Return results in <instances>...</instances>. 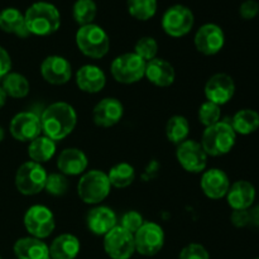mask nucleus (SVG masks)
Wrapping results in <instances>:
<instances>
[{"label": "nucleus", "instance_id": "f257e3e1", "mask_svg": "<svg viewBox=\"0 0 259 259\" xmlns=\"http://www.w3.org/2000/svg\"><path fill=\"white\" fill-rule=\"evenodd\" d=\"M40 116L42 134L58 142L70 136L77 124V114L72 105L57 101L43 110Z\"/></svg>", "mask_w": 259, "mask_h": 259}, {"label": "nucleus", "instance_id": "f03ea898", "mask_svg": "<svg viewBox=\"0 0 259 259\" xmlns=\"http://www.w3.org/2000/svg\"><path fill=\"white\" fill-rule=\"evenodd\" d=\"M24 20L29 34L47 37L60 29L61 13L52 3L37 2L25 10Z\"/></svg>", "mask_w": 259, "mask_h": 259}, {"label": "nucleus", "instance_id": "7ed1b4c3", "mask_svg": "<svg viewBox=\"0 0 259 259\" xmlns=\"http://www.w3.org/2000/svg\"><path fill=\"white\" fill-rule=\"evenodd\" d=\"M237 133L228 120H220L219 123L205 128L201 137V146L207 156L220 157L228 154L235 146Z\"/></svg>", "mask_w": 259, "mask_h": 259}, {"label": "nucleus", "instance_id": "20e7f679", "mask_svg": "<svg viewBox=\"0 0 259 259\" xmlns=\"http://www.w3.org/2000/svg\"><path fill=\"white\" fill-rule=\"evenodd\" d=\"M76 46L86 57L103 58L110 50V38L104 28L98 24L82 25L76 32Z\"/></svg>", "mask_w": 259, "mask_h": 259}, {"label": "nucleus", "instance_id": "39448f33", "mask_svg": "<svg viewBox=\"0 0 259 259\" xmlns=\"http://www.w3.org/2000/svg\"><path fill=\"white\" fill-rule=\"evenodd\" d=\"M111 185L108 174L100 169H91L81 175L77 184V195L88 205H99L110 195Z\"/></svg>", "mask_w": 259, "mask_h": 259}, {"label": "nucleus", "instance_id": "423d86ee", "mask_svg": "<svg viewBox=\"0 0 259 259\" xmlns=\"http://www.w3.org/2000/svg\"><path fill=\"white\" fill-rule=\"evenodd\" d=\"M146 65V61L134 52L123 53L113 60L110 72L116 82L131 85L138 82L144 77Z\"/></svg>", "mask_w": 259, "mask_h": 259}, {"label": "nucleus", "instance_id": "0eeeda50", "mask_svg": "<svg viewBox=\"0 0 259 259\" xmlns=\"http://www.w3.org/2000/svg\"><path fill=\"white\" fill-rule=\"evenodd\" d=\"M47 176L42 164L32 161L24 162L15 174V187L22 195L34 196L45 190Z\"/></svg>", "mask_w": 259, "mask_h": 259}, {"label": "nucleus", "instance_id": "6e6552de", "mask_svg": "<svg viewBox=\"0 0 259 259\" xmlns=\"http://www.w3.org/2000/svg\"><path fill=\"white\" fill-rule=\"evenodd\" d=\"M162 29L167 35L174 38L185 37L191 32L195 24V17L189 7L175 4L169 7L162 15Z\"/></svg>", "mask_w": 259, "mask_h": 259}, {"label": "nucleus", "instance_id": "1a4fd4ad", "mask_svg": "<svg viewBox=\"0 0 259 259\" xmlns=\"http://www.w3.org/2000/svg\"><path fill=\"white\" fill-rule=\"evenodd\" d=\"M24 228L30 237L46 239L53 233L56 228L55 215L45 205H33L25 211Z\"/></svg>", "mask_w": 259, "mask_h": 259}, {"label": "nucleus", "instance_id": "9d476101", "mask_svg": "<svg viewBox=\"0 0 259 259\" xmlns=\"http://www.w3.org/2000/svg\"><path fill=\"white\" fill-rule=\"evenodd\" d=\"M164 232L159 224L153 222H144L134 234L136 252L144 257H153L158 254L164 245Z\"/></svg>", "mask_w": 259, "mask_h": 259}, {"label": "nucleus", "instance_id": "9b49d317", "mask_svg": "<svg viewBox=\"0 0 259 259\" xmlns=\"http://www.w3.org/2000/svg\"><path fill=\"white\" fill-rule=\"evenodd\" d=\"M207 154L200 142L186 139L177 146L176 158L180 166L190 174H202L207 167Z\"/></svg>", "mask_w": 259, "mask_h": 259}, {"label": "nucleus", "instance_id": "f8f14e48", "mask_svg": "<svg viewBox=\"0 0 259 259\" xmlns=\"http://www.w3.org/2000/svg\"><path fill=\"white\" fill-rule=\"evenodd\" d=\"M104 250L111 259H131L136 253L134 235L116 225L104 235Z\"/></svg>", "mask_w": 259, "mask_h": 259}, {"label": "nucleus", "instance_id": "ddd939ff", "mask_svg": "<svg viewBox=\"0 0 259 259\" xmlns=\"http://www.w3.org/2000/svg\"><path fill=\"white\" fill-rule=\"evenodd\" d=\"M9 132L15 141L32 142L42 136L40 116L33 111H22L13 116L9 124Z\"/></svg>", "mask_w": 259, "mask_h": 259}, {"label": "nucleus", "instance_id": "4468645a", "mask_svg": "<svg viewBox=\"0 0 259 259\" xmlns=\"http://www.w3.org/2000/svg\"><path fill=\"white\" fill-rule=\"evenodd\" d=\"M195 48L205 56L218 55L225 45V34L222 27L215 23H206L197 29L194 38Z\"/></svg>", "mask_w": 259, "mask_h": 259}, {"label": "nucleus", "instance_id": "2eb2a0df", "mask_svg": "<svg viewBox=\"0 0 259 259\" xmlns=\"http://www.w3.org/2000/svg\"><path fill=\"white\" fill-rule=\"evenodd\" d=\"M205 98L222 106L229 103L235 94V82L228 73H215L205 83Z\"/></svg>", "mask_w": 259, "mask_h": 259}, {"label": "nucleus", "instance_id": "dca6fc26", "mask_svg": "<svg viewBox=\"0 0 259 259\" xmlns=\"http://www.w3.org/2000/svg\"><path fill=\"white\" fill-rule=\"evenodd\" d=\"M40 75L51 85H65L71 80L72 67L65 57L52 55L46 57L40 63Z\"/></svg>", "mask_w": 259, "mask_h": 259}, {"label": "nucleus", "instance_id": "f3484780", "mask_svg": "<svg viewBox=\"0 0 259 259\" xmlns=\"http://www.w3.org/2000/svg\"><path fill=\"white\" fill-rule=\"evenodd\" d=\"M124 106L118 99L105 98L99 101L93 110V120L100 128H111L121 120Z\"/></svg>", "mask_w": 259, "mask_h": 259}, {"label": "nucleus", "instance_id": "a211bd4d", "mask_svg": "<svg viewBox=\"0 0 259 259\" xmlns=\"http://www.w3.org/2000/svg\"><path fill=\"white\" fill-rule=\"evenodd\" d=\"M200 186L205 196L211 200H220L227 196L230 187V180L223 169H205L202 172Z\"/></svg>", "mask_w": 259, "mask_h": 259}, {"label": "nucleus", "instance_id": "6ab92c4d", "mask_svg": "<svg viewBox=\"0 0 259 259\" xmlns=\"http://www.w3.org/2000/svg\"><path fill=\"white\" fill-rule=\"evenodd\" d=\"M86 224L93 234L104 237L118 225V218L113 209L98 205L89 211Z\"/></svg>", "mask_w": 259, "mask_h": 259}, {"label": "nucleus", "instance_id": "aec40b11", "mask_svg": "<svg viewBox=\"0 0 259 259\" xmlns=\"http://www.w3.org/2000/svg\"><path fill=\"white\" fill-rule=\"evenodd\" d=\"M255 196L257 191L254 185L245 180H239L234 184H230L229 191L225 197L228 205L233 210H248L254 205Z\"/></svg>", "mask_w": 259, "mask_h": 259}, {"label": "nucleus", "instance_id": "412c9836", "mask_svg": "<svg viewBox=\"0 0 259 259\" xmlns=\"http://www.w3.org/2000/svg\"><path fill=\"white\" fill-rule=\"evenodd\" d=\"M88 156L78 148H66L58 154L57 168L65 176H78L88 168Z\"/></svg>", "mask_w": 259, "mask_h": 259}, {"label": "nucleus", "instance_id": "4be33fe9", "mask_svg": "<svg viewBox=\"0 0 259 259\" xmlns=\"http://www.w3.org/2000/svg\"><path fill=\"white\" fill-rule=\"evenodd\" d=\"M76 85L83 93L98 94L105 88L106 76L99 66L83 65L76 72Z\"/></svg>", "mask_w": 259, "mask_h": 259}, {"label": "nucleus", "instance_id": "5701e85b", "mask_svg": "<svg viewBox=\"0 0 259 259\" xmlns=\"http://www.w3.org/2000/svg\"><path fill=\"white\" fill-rule=\"evenodd\" d=\"M144 77H147V80L157 88H168L175 82L176 72L168 61L156 57L147 62Z\"/></svg>", "mask_w": 259, "mask_h": 259}, {"label": "nucleus", "instance_id": "b1692460", "mask_svg": "<svg viewBox=\"0 0 259 259\" xmlns=\"http://www.w3.org/2000/svg\"><path fill=\"white\" fill-rule=\"evenodd\" d=\"M13 250L17 259H51L48 245L42 239L34 237L18 239Z\"/></svg>", "mask_w": 259, "mask_h": 259}, {"label": "nucleus", "instance_id": "393cba45", "mask_svg": "<svg viewBox=\"0 0 259 259\" xmlns=\"http://www.w3.org/2000/svg\"><path fill=\"white\" fill-rule=\"evenodd\" d=\"M51 259H75L81 249L80 240L73 234H61L53 239L50 247Z\"/></svg>", "mask_w": 259, "mask_h": 259}, {"label": "nucleus", "instance_id": "a878e982", "mask_svg": "<svg viewBox=\"0 0 259 259\" xmlns=\"http://www.w3.org/2000/svg\"><path fill=\"white\" fill-rule=\"evenodd\" d=\"M0 29L20 38L29 35V32L25 27L24 14L17 8H5L0 12Z\"/></svg>", "mask_w": 259, "mask_h": 259}, {"label": "nucleus", "instance_id": "bb28decb", "mask_svg": "<svg viewBox=\"0 0 259 259\" xmlns=\"http://www.w3.org/2000/svg\"><path fill=\"white\" fill-rule=\"evenodd\" d=\"M57 149V144L55 141L46 136H39L28 144V156L30 161L35 163H46L53 158Z\"/></svg>", "mask_w": 259, "mask_h": 259}, {"label": "nucleus", "instance_id": "cd10ccee", "mask_svg": "<svg viewBox=\"0 0 259 259\" xmlns=\"http://www.w3.org/2000/svg\"><path fill=\"white\" fill-rule=\"evenodd\" d=\"M230 124L237 136H250L259 129V113L253 109H242L230 119Z\"/></svg>", "mask_w": 259, "mask_h": 259}, {"label": "nucleus", "instance_id": "c85d7f7f", "mask_svg": "<svg viewBox=\"0 0 259 259\" xmlns=\"http://www.w3.org/2000/svg\"><path fill=\"white\" fill-rule=\"evenodd\" d=\"M2 89L7 96L13 99H23L29 94L30 85L25 76L18 72H9L3 77Z\"/></svg>", "mask_w": 259, "mask_h": 259}, {"label": "nucleus", "instance_id": "c756f323", "mask_svg": "<svg viewBox=\"0 0 259 259\" xmlns=\"http://www.w3.org/2000/svg\"><path fill=\"white\" fill-rule=\"evenodd\" d=\"M166 138L172 144H181L186 139H189L190 134V123L185 116L174 115L167 120L166 128H164Z\"/></svg>", "mask_w": 259, "mask_h": 259}, {"label": "nucleus", "instance_id": "7c9ffc66", "mask_svg": "<svg viewBox=\"0 0 259 259\" xmlns=\"http://www.w3.org/2000/svg\"><path fill=\"white\" fill-rule=\"evenodd\" d=\"M108 177L111 187L126 189L136 180V169L132 164L126 163V162H120V163H116L115 166L111 167Z\"/></svg>", "mask_w": 259, "mask_h": 259}, {"label": "nucleus", "instance_id": "2f4dec72", "mask_svg": "<svg viewBox=\"0 0 259 259\" xmlns=\"http://www.w3.org/2000/svg\"><path fill=\"white\" fill-rule=\"evenodd\" d=\"M98 14V5L94 0H76L72 7L73 20L80 27L94 23Z\"/></svg>", "mask_w": 259, "mask_h": 259}, {"label": "nucleus", "instance_id": "473e14b6", "mask_svg": "<svg viewBox=\"0 0 259 259\" xmlns=\"http://www.w3.org/2000/svg\"><path fill=\"white\" fill-rule=\"evenodd\" d=\"M128 12L134 19L146 20L152 19L156 15L158 2L157 0H126Z\"/></svg>", "mask_w": 259, "mask_h": 259}, {"label": "nucleus", "instance_id": "72a5a7b5", "mask_svg": "<svg viewBox=\"0 0 259 259\" xmlns=\"http://www.w3.org/2000/svg\"><path fill=\"white\" fill-rule=\"evenodd\" d=\"M197 118H199L200 123L205 128H207V126L219 123L220 118H222V109L217 104L210 103V101L206 100L200 105L199 111H197Z\"/></svg>", "mask_w": 259, "mask_h": 259}, {"label": "nucleus", "instance_id": "f704fd0d", "mask_svg": "<svg viewBox=\"0 0 259 259\" xmlns=\"http://www.w3.org/2000/svg\"><path fill=\"white\" fill-rule=\"evenodd\" d=\"M134 53L138 55L139 57L143 58L146 62L154 60L158 53V43L153 37H142L137 40L136 46H134Z\"/></svg>", "mask_w": 259, "mask_h": 259}, {"label": "nucleus", "instance_id": "c9c22d12", "mask_svg": "<svg viewBox=\"0 0 259 259\" xmlns=\"http://www.w3.org/2000/svg\"><path fill=\"white\" fill-rule=\"evenodd\" d=\"M45 190L52 196H63L68 190L67 177L61 172H53L47 176Z\"/></svg>", "mask_w": 259, "mask_h": 259}, {"label": "nucleus", "instance_id": "e433bc0d", "mask_svg": "<svg viewBox=\"0 0 259 259\" xmlns=\"http://www.w3.org/2000/svg\"><path fill=\"white\" fill-rule=\"evenodd\" d=\"M143 224L144 219L143 217H142V214H139L138 211L132 210V211H126L125 214L121 217L120 225H119V227H121L123 229H125L126 232L132 233V234L134 235Z\"/></svg>", "mask_w": 259, "mask_h": 259}, {"label": "nucleus", "instance_id": "4c0bfd02", "mask_svg": "<svg viewBox=\"0 0 259 259\" xmlns=\"http://www.w3.org/2000/svg\"><path fill=\"white\" fill-rule=\"evenodd\" d=\"M179 259H210V254L204 245L191 243L181 250Z\"/></svg>", "mask_w": 259, "mask_h": 259}, {"label": "nucleus", "instance_id": "58836bf2", "mask_svg": "<svg viewBox=\"0 0 259 259\" xmlns=\"http://www.w3.org/2000/svg\"><path fill=\"white\" fill-rule=\"evenodd\" d=\"M239 15L244 20L254 19L259 15V3L257 0H245L239 7Z\"/></svg>", "mask_w": 259, "mask_h": 259}, {"label": "nucleus", "instance_id": "ea45409f", "mask_svg": "<svg viewBox=\"0 0 259 259\" xmlns=\"http://www.w3.org/2000/svg\"><path fill=\"white\" fill-rule=\"evenodd\" d=\"M230 223L235 228L249 227V211L248 210H233Z\"/></svg>", "mask_w": 259, "mask_h": 259}, {"label": "nucleus", "instance_id": "a19ab883", "mask_svg": "<svg viewBox=\"0 0 259 259\" xmlns=\"http://www.w3.org/2000/svg\"><path fill=\"white\" fill-rule=\"evenodd\" d=\"M12 70V58L8 51L0 46V78L7 76Z\"/></svg>", "mask_w": 259, "mask_h": 259}, {"label": "nucleus", "instance_id": "79ce46f5", "mask_svg": "<svg viewBox=\"0 0 259 259\" xmlns=\"http://www.w3.org/2000/svg\"><path fill=\"white\" fill-rule=\"evenodd\" d=\"M248 211H249V225L259 228V204L253 205L250 209H248Z\"/></svg>", "mask_w": 259, "mask_h": 259}, {"label": "nucleus", "instance_id": "37998d69", "mask_svg": "<svg viewBox=\"0 0 259 259\" xmlns=\"http://www.w3.org/2000/svg\"><path fill=\"white\" fill-rule=\"evenodd\" d=\"M5 103H7V94L4 93V90L0 86V109L5 105Z\"/></svg>", "mask_w": 259, "mask_h": 259}, {"label": "nucleus", "instance_id": "c03bdc74", "mask_svg": "<svg viewBox=\"0 0 259 259\" xmlns=\"http://www.w3.org/2000/svg\"><path fill=\"white\" fill-rule=\"evenodd\" d=\"M4 138H5V132L4 129H3V126H0V142L4 141Z\"/></svg>", "mask_w": 259, "mask_h": 259}, {"label": "nucleus", "instance_id": "a18cd8bd", "mask_svg": "<svg viewBox=\"0 0 259 259\" xmlns=\"http://www.w3.org/2000/svg\"><path fill=\"white\" fill-rule=\"evenodd\" d=\"M254 259H259V257H257V258H254Z\"/></svg>", "mask_w": 259, "mask_h": 259}, {"label": "nucleus", "instance_id": "49530a36", "mask_svg": "<svg viewBox=\"0 0 259 259\" xmlns=\"http://www.w3.org/2000/svg\"><path fill=\"white\" fill-rule=\"evenodd\" d=\"M0 259H3V258H2V257H0Z\"/></svg>", "mask_w": 259, "mask_h": 259}]
</instances>
